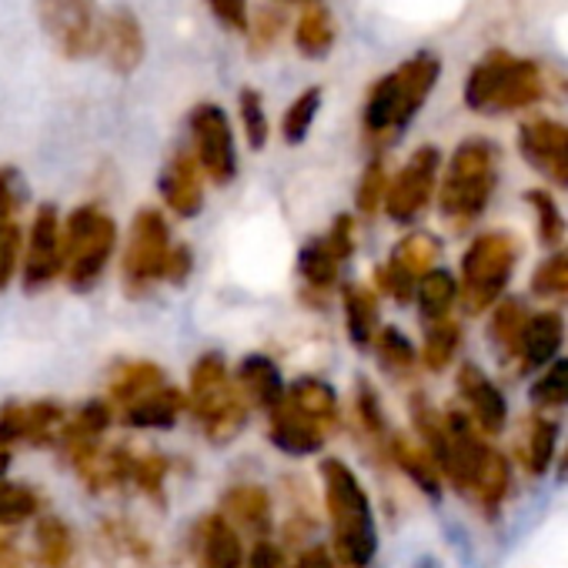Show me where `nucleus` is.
I'll return each instance as SVG.
<instances>
[{
	"mask_svg": "<svg viewBox=\"0 0 568 568\" xmlns=\"http://www.w3.org/2000/svg\"><path fill=\"white\" fill-rule=\"evenodd\" d=\"M318 475L332 521V555L342 568H368L378 555V525L362 478L342 458H322Z\"/></svg>",
	"mask_w": 568,
	"mask_h": 568,
	"instance_id": "f257e3e1",
	"label": "nucleus"
},
{
	"mask_svg": "<svg viewBox=\"0 0 568 568\" xmlns=\"http://www.w3.org/2000/svg\"><path fill=\"white\" fill-rule=\"evenodd\" d=\"M442 74V61L435 54H415L395 71H388L375 88L368 91L365 111H362V131L372 148L395 144L415 114L425 108L428 94L435 91Z\"/></svg>",
	"mask_w": 568,
	"mask_h": 568,
	"instance_id": "f03ea898",
	"label": "nucleus"
},
{
	"mask_svg": "<svg viewBox=\"0 0 568 568\" xmlns=\"http://www.w3.org/2000/svg\"><path fill=\"white\" fill-rule=\"evenodd\" d=\"M495 187H498V148L485 138H468L448 158L438 187V211L452 227L462 231L485 214Z\"/></svg>",
	"mask_w": 568,
	"mask_h": 568,
	"instance_id": "7ed1b4c3",
	"label": "nucleus"
},
{
	"mask_svg": "<svg viewBox=\"0 0 568 568\" xmlns=\"http://www.w3.org/2000/svg\"><path fill=\"white\" fill-rule=\"evenodd\" d=\"M545 71L508 51H488L465 78V104L475 114H511L545 98Z\"/></svg>",
	"mask_w": 568,
	"mask_h": 568,
	"instance_id": "20e7f679",
	"label": "nucleus"
},
{
	"mask_svg": "<svg viewBox=\"0 0 568 568\" xmlns=\"http://www.w3.org/2000/svg\"><path fill=\"white\" fill-rule=\"evenodd\" d=\"M184 398H187V415L194 418L201 435L217 448L231 445L247 425V402L234 388L227 362L217 352H204L191 365V382Z\"/></svg>",
	"mask_w": 568,
	"mask_h": 568,
	"instance_id": "39448f33",
	"label": "nucleus"
},
{
	"mask_svg": "<svg viewBox=\"0 0 568 568\" xmlns=\"http://www.w3.org/2000/svg\"><path fill=\"white\" fill-rule=\"evenodd\" d=\"M518 257H521V244L508 231H485L465 247L458 298L468 315H485L505 298Z\"/></svg>",
	"mask_w": 568,
	"mask_h": 568,
	"instance_id": "423d86ee",
	"label": "nucleus"
},
{
	"mask_svg": "<svg viewBox=\"0 0 568 568\" xmlns=\"http://www.w3.org/2000/svg\"><path fill=\"white\" fill-rule=\"evenodd\" d=\"M118 247V224L98 204H81L64 217V281L71 292H94Z\"/></svg>",
	"mask_w": 568,
	"mask_h": 568,
	"instance_id": "0eeeda50",
	"label": "nucleus"
},
{
	"mask_svg": "<svg viewBox=\"0 0 568 568\" xmlns=\"http://www.w3.org/2000/svg\"><path fill=\"white\" fill-rule=\"evenodd\" d=\"M174 237L158 207H141L131 221V234L121 257V284L128 298H144L158 284L168 281Z\"/></svg>",
	"mask_w": 568,
	"mask_h": 568,
	"instance_id": "6e6552de",
	"label": "nucleus"
},
{
	"mask_svg": "<svg viewBox=\"0 0 568 568\" xmlns=\"http://www.w3.org/2000/svg\"><path fill=\"white\" fill-rule=\"evenodd\" d=\"M38 21L51 44L71 61H84L101 51L104 18L98 0H38Z\"/></svg>",
	"mask_w": 568,
	"mask_h": 568,
	"instance_id": "1a4fd4ad",
	"label": "nucleus"
},
{
	"mask_svg": "<svg viewBox=\"0 0 568 568\" xmlns=\"http://www.w3.org/2000/svg\"><path fill=\"white\" fill-rule=\"evenodd\" d=\"M187 128H191V148H194L191 154L201 174L214 181L217 187L231 184L237 178V144H234V131H231L224 108L197 104L187 118Z\"/></svg>",
	"mask_w": 568,
	"mask_h": 568,
	"instance_id": "9d476101",
	"label": "nucleus"
},
{
	"mask_svg": "<svg viewBox=\"0 0 568 568\" xmlns=\"http://www.w3.org/2000/svg\"><path fill=\"white\" fill-rule=\"evenodd\" d=\"M438 174H442V151L435 144H422L405 168L388 181L385 191V214L395 224H412L422 217V211L432 204L435 187H438Z\"/></svg>",
	"mask_w": 568,
	"mask_h": 568,
	"instance_id": "9b49d317",
	"label": "nucleus"
},
{
	"mask_svg": "<svg viewBox=\"0 0 568 568\" xmlns=\"http://www.w3.org/2000/svg\"><path fill=\"white\" fill-rule=\"evenodd\" d=\"M58 277H64V221L54 204H38L21 254L24 292H44Z\"/></svg>",
	"mask_w": 568,
	"mask_h": 568,
	"instance_id": "f8f14e48",
	"label": "nucleus"
},
{
	"mask_svg": "<svg viewBox=\"0 0 568 568\" xmlns=\"http://www.w3.org/2000/svg\"><path fill=\"white\" fill-rule=\"evenodd\" d=\"M518 154L555 187H568V124L531 118L518 128Z\"/></svg>",
	"mask_w": 568,
	"mask_h": 568,
	"instance_id": "ddd939ff",
	"label": "nucleus"
},
{
	"mask_svg": "<svg viewBox=\"0 0 568 568\" xmlns=\"http://www.w3.org/2000/svg\"><path fill=\"white\" fill-rule=\"evenodd\" d=\"M455 385H458V398L465 402L468 422L481 435H501L505 425H508V402H505L501 388L475 362H465L458 368Z\"/></svg>",
	"mask_w": 568,
	"mask_h": 568,
	"instance_id": "4468645a",
	"label": "nucleus"
},
{
	"mask_svg": "<svg viewBox=\"0 0 568 568\" xmlns=\"http://www.w3.org/2000/svg\"><path fill=\"white\" fill-rule=\"evenodd\" d=\"M114 422H118L114 418V405L108 398L84 402L74 415H68V422H64V428H61V435L54 442L58 455L68 465H74L78 458H84V455H91L94 448L104 445V435L111 432Z\"/></svg>",
	"mask_w": 568,
	"mask_h": 568,
	"instance_id": "2eb2a0df",
	"label": "nucleus"
},
{
	"mask_svg": "<svg viewBox=\"0 0 568 568\" xmlns=\"http://www.w3.org/2000/svg\"><path fill=\"white\" fill-rule=\"evenodd\" d=\"M237 535H247L251 541H267L274 528V508L271 491L257 481H237L221 495L217 508Z\"/></svg>",
	"mask_w": 568,
	"mask_h": 568,
	"instance_id": "dca6fc26",
	"label": "nucleus"
},
{
	"mask_svg": "<svg viewBox=\"0 0 568 568\" xmlns=\"http://www.w3.org/2000/svg\"><path fill=\"white\" fill-rule=\"evenodd\" d=\"M158 191L164 197V207L178 217H197L204 207V174L191 151H174L168 164L161 168Z\"/></svg>",
	"mask_w": 568,
	"mask_h": 568,
	"instance_id": "f3484780",
	"label": "nucleus"
},
{
	"mask_svg": "<svg viewBox=\"0 0 568 568\" xmlns=\"http://www.w3.org/2000/svg\"><path fill=\"white\" fill-rule=\"evenodd\" d=\"M234 388L241 392V398L247 402V408H261L264 415L277 412L284 405V395H288V385H284V375L277 368V362L264 352H251L237 362L234 368Z\"/></svg>",
	"mask_w": 568,
	"mask_h": 568,
	"instance_id": "a211bd4d",
	"label": "nucleus"
},
{
	"mask_svg": "<svg viewBox=\"0 0 568 568\" xmlns=\"http://www.w3.org/2000/svg\"><path fill=\"white\" fill-rule=\"evenodd\" d=\"M191 548L201 568H244L241 535L221 511L204 515L191 531Z\"/></svg>",
	"mask_w": 568,
	"mask_h": 568,
	"instance_id": "6ab92c4d",
	"label": "nucleus"
},
{
	"mask_svg": "<svg viewBox=\"0 0 568 568\" xmlns=\"http://www.w3.org/2000/svg\"><path fill=\"white\" fill-rule=\"evenodd\" d=\"M144 28L141 21L128 11V8H118L104 18V28H101V54L108 58L111 71L118 74H134L144 61Z\"/></svg>",
	"mask_w": 568,
	"mask_h": 568,
	"instance_id": "aec40b11",
	"label": "nucleus"
},
{
	"mask_svg": "<svg viewBox=\"0 0 568 568\" xmlns=\"http://www.w3.org/2000/svg\"><path fill=\"white\" fill-rule=\"evenodd\" d=\"M561 342H565L561 315L558 312H538V315L525 318L511 358L518 362V372H535V368H545V365L555 362Z\"/></svg>",
	"mask_w": 568,
	"mask_h": 568,
	"instance_id": "412c9836",
	"label": "nucleus"
},
{
	"mask_svg": "<svg viewBox=\"0 0 568 568\" xmlns=\"http://www.w3.org/2000/svg\"><path fill=\"white\" fill-rule=\"evenodd\" d=\"M267 442L281 452V455H292V458H312L325 452L328 435L312 425L308 418H302L298 412L288 408L284 402L277 412L267 415Z\"/></svg>",
	"mask_w": 568,
	"mask_h": 568,
	"instance_id": "4be33fe9",
	"label": "nucleus"
},
{
	"mask_svg": "<svg viewBox=\"0 0 568 568\" xmlns=\"http://www.w3.org/2000/svg\"><path fill=\"white\" fill-rule=\"evenodd\" d=\"M292 412H298L302 418H308L312 425H318L325 435H332L342 425V402L338 392L315 375H302L288 385V395H284Z\"/></svg>",
	"mask_w": 568,
	"mask_h": 568,
	"instance_id": "5701e85b",
	"label": "nucleus"
},
{
	"mask_svg": "<svg viewBox=\"0 0 568 568\" xmlns=\"http://www.w3.org/2000/svg\"><path fill=\"white\" fill-rule=\"evenodd\" d=\"M134 448L128 445H101L91 455L78 458L71 468L78 471V478L84 481V488L91 491H111L121 485H131V471H134Z\"/></svg>",
	"mask_w": 568,
	"mask_h": 568,
	"instance_id": "b1692460",
	"label": "nucleus"
},
{
	"mask_svg": "<svg viewBox=\"0 0 568 568\" xmlns=\"http://www.w3.org/2000/svg\"><path fill=\"white\" fill-rule=\"evenodd\" d=\"M187 412V398L184 392L164 385L144 398H138L134 405L121 408V425L124 428H138V432H168L181 422V415Z\"/></svg>",
	"mask_w": 568,
	"mask_h": 568,
	"instance_id": "393cba45",
	"label": "nucleus"
},
{
	"mask_svg": "<svg viewBox=\"0 0 568 568\" xmlns=\"http://www.w3.org/2000/svg\"><path fill=\"white\" fill-rule=\"evenodd\" d=\"M164 378H168V375H164L161 365L144 362V358H124V362H118V365L111 368V375H108V402H111L114 408H128V405H134L138 398H144V395L164 388V385H168Z\"/></svg>",
	"mask_w": 568,
	"mask_h": 568,
	"instance_id": "a878e982",
	"label": "nucleus"
},
{
	"mask_svg": "<svg viewBox=\"0 0 568 568\" xmlns=\"http://www.w3.org/2000/svg\"><path fill=\"white\" fill-rule=\"evenodd\" d=\"M385 458L422 491V495H428L432 501H438L442 498V471H438V465L432 462V455L418 445V442H412V438H405V435H392L388 438V448H385Z\"/></svg>",
	"mask_w": 568,
	"mask_h": 568,
	"instance_id": "bb28decb",
	"label": "nucleus"
},
{
	"mask_svg": "<svg viewBox=\"0 0 568 568\" xmlns=\"http://www.w3.org/2000/svg\"><path fill=\"white\" fill-rule=\"evenodd\" d=\"M342 312H345V332L348 342L355 348H372L378 328H382V308H378V295L365 284H342Z\"/></svg>",
	"mask_w": 568,
	"mask_h": 568,
	"instance_id": "cd10ccee",
	"label": "nucleus"
},
{
	"mask_svg": "<svg viewBox=\"0 0 568 568\" xmlns=\"http://www.w3.org/2000/svg\"><path fill=\"white\" fill-rule=\"evenodd\" d=\"M295 271L305 284V298H328V292L338 284V274H342V261L328 251V244L318 237L305 241L302 251H298V261H295Z\"/></svg>",
	"mask_w": 568,
	"mask_h": 568,
	"instance_id": "c85d7f7f",
	"label": "nucleus"
},
{
	"mask_svg": "<svg viewBox=\"0 0 568 568\" xmlns=\"http://www.w3.org/2000/svg\"><path fill=\"white\" fill-rule=\"evenodd\" d=\"M74 531L61 515H38L34 525V561L41 568H71L74 565Z\"/></svg>",
	"mask_w": 568,
	"mask_h": 568,
	"instance_id": "c756f323",
	"label": "nucleus"
},
{
	"mask_svg": "<svg viewBox=\"0 0 568 568\" xmlns=\"http://www.w3.org/2000/svg\"><path fill=\"white\" fill-rule=\"evenodd\" d=\"M415 302H418V315L425 325L445 322L458 302V277L448 267H432L415 284Z\"/></svg>",
	"mask_w": 568,
	"mask_h": 568,
	"instance_id": "7c9ffc66",
	"label": "nucleus"
},
{
	"mask_svg": "<svg viewBox=\"0 0 568 568\" xmlns=\"http://www.w3.org/2000/svg\"><path fill=\"white\" fill-rule=\"evenodd\" d=\"M335 18L325 4H318V0H312V4H305L302 18H298V28H295V48L312 58V61H322L332 54L335 48Z\"/></svg>",
	"mask_w": 568,
	"mask_h": 568,
	"instance_id": "2f4dec72",
	"label": "nucleus"
},
{
	"mask_svg": "<svg viewBox=\"0 0 568 568\" xmlns=\"http://www.w3.org/2000/svg\"><path fill=\"white\" fill-rule=\"evenodd\" d=\"M438 254H442V244H438L435 234H428V231H412V234H405V237L392 247L388 264L398 267L402 274H408L412 281H418L422 274H428V271L435 267Z\"/></svg>",
	"mask_w": 568,
	"mask_h": 568,
	"instance_id": "473e14b6",
	"label": "nucleus"
},
{
	"mask_svg": "<svg viewBox=\"0 0 568 568\" xmlns=\"http://www.w3.org/2000/svg\"><path fill=\"white\" fill-rule=\"evenodd\" d=\"M68 422V412L54 398L24 402V442L31 448H54L61 428Z\"/></svg>",
	"mask_w": 568,
	"mask_h": 568,
	"instance_id": "72a5a7b5",
	"label": "nucleus"
},
{
	"mask_svg": "<svg viewBox=\"0 0 568 568\" xmlns=\"http://www.w3.org/2000/svg\"><path fill=\"white\" fill-rule=\"evenodd\" d=\"M372 348H375L378 365H382L388 375H395V378H408V375L415 372V365H418V348H415L412 338H408L402 328H395V325L378 328Z\"/></svg>",
	"mask_w": 568,
	"mask_h": 568,
	"instance_id": "f704fd0d",
	"label": "nucleus"
},
{
	"mask_svg": "<svg viewBox=\"0 0 568 568\" xmlns=\"http://www.w3.org/2000/svg\"><path fill=\"white\" fill-rule=\"evenodd\" d=\"M352 405H355V422H358L362 435H365L368 442H375V445H378V452L385 455L392 432H388V418H385V408H382L378 388H375L368 378H358Z\"/></svg>",
	"mask_w": 568,
	"mask_h": 568,
	"instance_id": "c9c22d12",
	"label": "nucleus"
},
{
	"mask_svg": "<svg viewBox=\"0 0 568 568\" xmlns=\"http://www.w3.org/2000/svg\"><path fill=\"white\" fill-rule=\"evenodd\" d=\"M458 348H462V325L445 318V322L425 325V342H422L418 358L428 372H445L455 362Z\"/></svg>",
	"mask_w": 568,
	"mask_h": 568,
	"instance_id": "e433bc0d",
	"label": "nucleus"
},
{
	"mask_svg": "<svg viewBox=\"0 0 568 568\" xmlns=\"http://www.w3.org/2000/svg\"><path fill=\"white\" fill-rule=\"evenodd\" d=\"M528 312L518 298H501L495 308H491V318H488V342L495 348V355L501 358H511L515 355V342L521 335V325H525Z\"/></svg>",
	"mask_w": 568,
	"mask_h": 568,
	"instance_id": "4c0bfd02",
	"label": "nucleus"
},
{
	"mask_svg": "<svg viewBox=\"0 0 568 568\" xmlns=\"http://www.w3.org/2000/svg\"><path fill=\"white\" fill-rule=\"evenodd\" d=\"M41 495L38 488L24 485V481H8L0 478V528H11L21 521H31L41 515Z\"/></svg>",
	"mask_w": 568,
	"mask_h": 568,
	"instance_id": "58836bf2",
	"label": "nucleus"
},
{
	"mask_svg": "<svg viewBox=\"0 0 568 568\" xmlns=\"http://www.w3.org/2000/svg\"><path fill=\"white\" fill-rule=\"evenodd\" d=\"M555 448H558V425L545 415H535L528 422V438H525V465L531 475H545L551 471L555 462Z\"/></svg>",
	"mask_w": 568,
	"mask_h": 568,
	"instance_id": "ea45409f",
	"label": "nucleus"
},
{
	"mask_svg": "<svg viewBox=\"0 0 568 568\" xmlns=\"http://www.w3.org/2000/svg\"><path fill=\"white\" fill-rule=\"evenodd\" d=\"M318 111H322V88L302 91V94L288 104L284 118H281V138H284V144H292V148L302 144V141L308 138V131H312Z\"/></svg>",
	"mask_w": 568,
	"mask_h": 568,
	"instance_id": "a19ab883",
	"label": "nucleus"
},
{
	"mask_svg": "<svg viewBox=\"0 0 568 568\" xmlns=\"http://www.w3.org/2000/svg\"><path fill=\"white\" fill-rule=\"evenodd\" d=\"M528 402L535 408H565L568 405V358H555L545 372L531 382Z\"/></svg>",
	"mask_w": 568,
	"mask_h": 568,
	"instance_id": "79ce46f5",
	"label": "nucleus"
},
{
	"mask_svg": "<svg viewBox=\"0 0 568 568\" xmlns=\"http://www.w3.org/2000/svg\"><path fill=\"white\" fill-rule=\"evenodd\" d=\"M525 201H528V204H531V211H535V231H538V241H541L545 247H558V244L565 241L568 224H565L561 207L555 204V197H551L548 191L535 187V191H528V194H525Z\"/></svg>",
	"mask_w": 568,
	"mask_h": 568,
	"instance_id": "37998d69",
	"label": "nucleus"
},
{
	"mask_svg": "<svg viewBox=\"0 0 568 568\" xmlns=\"http://www.w3.org/2000/svg\"><path fill=\"white\" fill-rule=\"evenodd\" d=\"M237 118H241L247 148H251V151H261V148L267 144V138H271V121H267L261 91L244 88V91L237 94Z\"/></svg>",
	"mask_w": 568,
	"mask_h": 568,
	"instance_id": "c03bdc74",
	"label": "nucleus"
},
{
	"mask_svg": "<svg viewBox=\"0 0 568 568\" xmlns=\"http://www.w3.org/2000/svg\"><path fill=\"white\" fill-rule=\"evenodd\" d=\"M168 468L171 462L158 452H138L134 455V471H131V485L148 495L151 501L164 505V481H168Z\"/></svg>",
	"mask_w": 568,
	"mask_h": 568,
	"instance_id": "a18cd8bd",
	"label": "nucleus"
},
{
	"mask_svg": "<svg viewBox=\"0 0 568 568\" xmlns=\"http://www.w3.org/2000/svg\"><path fill=\"white\" fill-rule=\"evenodd\" d=\"M528 288H531L535 298H561V295H568V247L551 251V257H545L531 271Z\"/></svg>",
	"mask_w": 568,
	"mask_h": 568,
	"instance_id": "49530a36",
	"label": "nucleus"
},
{
	"mask_svg": "<svg viewBox=\"0 0 568 568\" xmlns=\"http://www.w3.org/2000/svg\"><path fill=\"white\" fill-rule=\"evenodd\" d=\"M101 528H104L108 545H111L114 551H121L124 558H131V561H138V565H148V561L154 558L151 541H148L134 525H128V521H121V518H111V521H104Z\"/></svg>",
	"mask_w": 568,
	"mask_h": 568,
	"instance_id": "de8ad7c7",
	"label": "nucleus"
},
{
	"mask_svg": "<svg viewBox=\"0 0 568 568\" xmlns=\"http://www.w3.org/2000/svg\"><path fill=\"white\" fill-rule=\"evenodd\" d=\"M385 191H388V168H385L382 158H375L362 171V181H358V191H355V207L365 217L378 214V207H385Z\"/></svg>",
	"mask_w": 568,
	"mask_h": 568,
	"instance_id": "09e8293b",
	"label": "nucleus"
},
{
	"mask_svg": "<svg viewBox=\"0 0 568 568\" xmlns=\"http://www.w3.org/2000/svg\"><path fill=\"white\" fill-rule=\"evenodd\" d=\"M28 204V184L18 168H0V227L21 224V211Z\"/></svg>",
	"mask_w": 568,
	"mask_h": 568,
	"instance_id": "8fccbe9b",
	"label": "nucleus"
},
{
	"mask_svg": "<svg viewBox=\"0 0 568 568\" xmlns=\"http://www.w3.org/2000/svg\"><path fill=\"white\" fill-rule=\"evenodd\" d=\"M288 28V14L281 8H261L254 18H247V34H251V51L261 54L277 44V38Z\"/></svg>",
	"mask_w": 568,
	"mask_h": 568,
	"instance_id": "3c124183",
	"label": "nucleus"
},
{
	"mask_svg": "<svg viewBox=\"0 0 568 568\" xmlns=\"http://www.w3.org/2000/svg\"><path fill=\"white\" fill-rule=\"evenodd\" d=\"M21 251H24V231L21 224L14 227H0V292L14 281L21 267Z\"/></svg>",
	"mask_w": 568,
	"mask_h": 568,
	"instance_id": "603ef678",
	"label": "nucleus"
},
{
	"mask_svg": "<svg viewBox=\"0 0 568 568\" xmlns=\"http://www.w3.org/2000/svg\"><path fill=\"white\" fill-rule=\"evenodd\" d=\"M375 284H378V292H385V295L395 298L398 305L415 302V284H418V281H412L408 274H402V271L392 267L388 261L375 267Z\"/></svg>",
	"mask_w": 568,
	"mask_h": 568,
	"instance_id": "864d4df0",
	"label": "nucleus"
},
{
	"mask_svg": "<svg viewBox=\"0 0 568 568\" xmlns=\"http://www.w3.org/2000/svg\"><path fill=\"white\" fill-rule=\"evenodd\" d=\"M322 241L328 244V251L345 264V261H352L355 257V217L352 214H338L335 221H332V227L322 234Z\"/></svg>",
	"mask_w": 568,
	"mask_h": 568,
	"instance_id": "5fc2aeb1",
	"label": "nucleus"
},
{
	"mask_svg": "<svg viewBox=\"0 0 568 568\" xmlns=\"http://www.w3.org/2000/svg\"><path fill=\"white\" fill-rule=\"evenodd\" d=\"M24 442V402H4L0 405V448Z\"/></svg>",
	"mask_w": 568,
	"mask_h": 568,
	"instance_id": "6e6d98bb",
	"label": "nucleus"
},
{
	"mask_svg": "<svg viewBox=\"0 0 568 568\" xmlns=\"http://www.w3.org/2000/svg\"><path fill=\"white\" fill-rule=\"evenodd\" d=\"M207 8L227 31H247V0H207Z\"/></svg>",
	"mask_w": 568,
	"mask_h": 568,
	"instance_id": "4d7b16f0",
	"label": "nucleus"
},
{
	"mask_svg": "<svg viewBox=\"0 0 568 568\" xmlns=\"http://www.w3.org/2000/svg\"><path fill=\"white\" fill-rule=\"evenodd\" d=\"M244 568H288V558L267 538V541H254V548L244 558Z\"/></svg>",
	"mask_w": 568,
	"mask_h": 568,
	"instance_id": "13d9d810",
	"label": "nucleus"
},
{
	"mask_svg": "<svg viewBox=\"0 0 568 568\" xmlns=\"http://www.w3.org/2000/svg\"><path fill=\"white\" fill-rule=\"evenodd\" d=\"M191 271H194V254H191V247L187 244H174V254H171V267H168V284H187V277H191Z\"/></svg>",
	"mask_w": 568,
	"mask_h": 568,
	"instance_id": "bf43d9fd",
	"label": "nucleus"
},
{
	"mask_svg": "<svg viewBox=\"0 0 568 568\" xmlns=\"http://www.w3.org/2000/svg\"><path fill=\"white\" fill-rule=\"evenodd\" d=\"M295 568H338V561L325 545H305L295 558Z\"/></svg>",
	"mask_w": 568,
	"mask_h": 568,
	"instance_id": "052dcab7",
	"label": "nucleus"
},
{
	"mask_svg": "<svg viewBox=\"0 0 568 568\" xmlns=\"http://www.w3.org/2000/svg\"><path fill=\"white\" fill-rule=\"evenodd\" d=\"M555 481H558V485H568V445H565L561 458L555 462Z\"/></svg>",
	"mask_w": 568,
	"mask_h": 568,
	"instance_id": "680f3d73",
	"label": "nucleus"
},
{
	"mask_svg": "<svg viewBox=\"0 0 568 568\" xmlns=\"http://www.w3.org/2000/svg\"><path fill=\"white\" fill-rule=\"evenodd\" d=\"M8 468H11V452H8V448H0V478L8 475Z\"/></svg>",
	"mask_w": 568,
	"mask_h": 568,
	"instance_id": "e2e57ef3",
	"label": "nucleus"
},
{
	"mask_svg": "<svg viewBox=\"0 0 568 568\" xmlns=\"http://www.w3.org/2000/svg\"><path fill=\"white\" fill-rule=\"evenodd\" d=\"M415 568H438V561L435 558H422V561H415Z\"/></svg>",
	"mask_w": 568,
	"mask_h": 568,
	"instance_id": "0e129e2a",
	"label": "nucleus"
},
{
	"mask_svg": "<svg viewBox=\"0 0 568 568\" xmlns=\"http://www.w3.org/2000/svg\"><path fill=\"white\" fill-rule=\"evenodd\" d=\"M305 4H312V0H305Z\"/></svg>",
	"mask_w": 568,
	"mask_h": 568,
	"instance_id": "69168bd1",
	"label": "nucleus"
}]
</instances>
